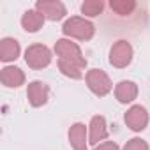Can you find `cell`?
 Returning a JSON list of instances; mask_svg holds the SVG:
<instances>
[{"mask_svg":"<svg viewBox=\"0 0 150 150\" xmlns=\"http://www.w3.org/2000/svg\"><path fill=\"white\" fill-rule=\"evenodd\" d=\"M132 60V48L127 41H117L110 50V64L113 67H127Z\"/></svg>","mask_w":150,"mask_h":150,"instance_id":"4","label":"cell"},{"mask_svg":"<svg viewBox=\"0 0 150 150\" xmlns=\"http://www.w3.org/2000/svg\"><path fill=\"white\" fill-rule=\"evenodd\" d=\"M124 150H148V145L141 138H132L131 141H127V145L124 146Z\"/></svg>","mask_w":150,"mask_h":150,"instance_id":"18","label":"cell"},{"mask_svg":"<svg viewBox=\"0 0 150 150\" xmlns=\"http://www.w3.org/2000/svg\"><path fill=\"white\" fill-rule=\"evenodd\" d=\"M87 85L99 97L106 96L111 90V81L108 78V74L104 71H101V69H92V71L87 72Z\"/></svg>","mask_w":150,"mask_h":150,"instance_id":"3","label":"cell"},{"mask_svg":"<svg viewBox=\"0 0 150 150\" xmlns=\"http://www.w3.org/2000/svg\"><path fill=\"white\" fill-rule=\"evenodd\" d=\"M44 23V16L39 11H27L21 18V25L27 32H37Z\"/></svg>","mask_w":150,"mask_h":150,"instance_id":"14","label":"cell"},{"mask_svg":"<svg viewBox=\"0 0 150 150\" xmlns=\"http://www.w3.org/2000/svg\"><path fill=\"white\" fill-rule=\"evenodd\" d=\"M18 55H20V42L11 37L2 39V42H0V58L4 62H11V60H16Z\"/></svg>","mask_w":150,"mask_h":150,"instance_id":"12","label":"cell"},{"mask_svg":"<svg viewBox=\"0 0 150 150\" xmlns=\"http://www.w3.org/2000/svg\"><path fill=\"white\" fill-rule=\"evenodd\" d=\"M0 80L6 87H11V88H16L20 85H23L25 81V74L20 67H4L2 72H0Z\"/></svg>","mask_w":150,"mask_h":150,"instance_id":"9","label":"cell"},{"mask_svg":"<svg viewBox=\"0 0 150 150\" xmlns=\"http://www.w3.org/2000/svg\"><path fill=\"white\" fill-rule=\"evenodd\" d=\"M124 118L127 127H131L132 131H143L148 124V113L143 106H132L131 110H127Z\"/></svg>","mask_w":150,"mask_h":150,"instance_id":"7","label":"cell"},{"mask_svg":"<svg viewBox=\"0 0 150 150\" xmlns=\"http://www.w3.org/2000/svg\"><path fill=\"white\" fill-rule=\"evenodd\" d=\"M115 96H117V99L120 101V103H131V101H134L136 99V96H138V87H136V83H132V81H120L118 85H117V88H115Z\"/></svg>","mask_w":150,"mask_h":150,"instance_id":"13","label":"cell"},{"mask_svg":"<svg viewBox=\"0 0 150 150\" xmlns=\"http://www.w3.org/2000/svg\"><path fill=\"white\" fill-rule=\"evenodd\" d=\"M58 69L62 71V74H65V76H69V78H72V80H80V78L83 76L80 65L72 64V62H69V60H64V58L58 60Z\"/></svg>","mask_w":150,"mask_h":150,"instance_id":"15","label":"cell"},{"mask_svg":"<svg viewBox=\"0 0 150 150\" xmlns=\"http://www.w3.org/2000/svg\"><path fill=\"white\" fill-rule=\"evenodd\" d=\"M69 141L74 150H87V129L83 124H74L69 129Z\"/></svg>","mask_w":150,"mask_h":150,"instance_id":"10","label":"cell"},{"mask_svg":"<svg viewBox=\"0 0 150 150\" xmlns=\"http://www.w3.org/2000/svg\"><path fill=\"white\" fill-rule=\"evenodd\" d=\"M96 150H118V145L115 141H106V143H101L99 146H96Z\"/></svg>","mask_w":150,"mask_h":150,"instance_id":"19","label":"cell"},{"mask_svg":"<svg viewBox=\"0 0 150 150\" xmlns=\"http://www.w3.org/2000/svg\"><path fill=\"white\" fill-rule=\"evenodd\" d=\"M55 51H57V55H58L60 58L76 64V65H80L81 69L87 65V60H85V57H83V53H81V50H80V46H78L76 42H71V41H67V39H60V41H57V44H55Z\"/></svg>","mask_w":150,"mask_h":150,"instance_id":"2","label":"cell"},{"mask_svg":"<svg viewBox=\"0 0 150 150\" xmlns=\"http://www.w3.org/2000/svg\"><path fill=\"white\" fill-rule=\"evenodd\" d=\"M110 7L120 14V16H127L131 14L134 9H136V2H132V0H111L110 2Z\"/></svg>","mask_w":150,"mask_h":150,"instance_id":"16","label":"cell"},{"mask_svg":"<svg viewBox=\"0 0 150 150\" xmlns=\"http://www.w3.org/2000/svg\"><path fill=\"white\" fill-rule=\"evenodd\" d=\"M106 136H108V129H106V120H104V117H101V115L94 117L92 122H90V143H92V145H97V143L103 141Z\"/></svg>","mask_w":150,"mask_h":150,"instance_id":"11","label":"cell"},{"mask_svg":"<svg viewBox=\"0 0 150 150\" xmlns=\"http://www.w3.org/2000/svg\"><path fill=\"white\" fill-rule=\"evenodd\" d=\"M35 7L44 18H48L51 21L62 20L65 16V6L62 2H57V0H39Z\"/></svg>","mask_w":150,"mask_h":150,"instance_id":"6","label":"cell"},{"mask_svg":"<svg viewBox=\"0 0 150 150\" xmlns=\"http://www.w3.org/2000/svg\"><path fill=\"white\" fill-rule=\"evenodd\" d=\"M48 94H50V88H48V85L42 83V81H32V83L28 85V90H27L28 103H30L34 108H39V106L46 104Z\"/></svg>","mask_w":150,"mask_h":150,"instance_id":"8","label":"cell"},{"mask_svg":"<svg viewBox=\"0 0 150 150\" xmlns=\"http://www.w3.org/2000/svg\"><path fill=\"white\" fill-rule=\"evenodd\" d=\"M103 9H104V2H101V0H87V2L81 4V13L92 18L101 14Z\"/></svg>","mask_w":150,"mask_h":150,"instance_id":"17","label":"cell"},{"mask_svg":"<svg viewBox=\"0 0 150 150\" xmlns=\"http://www.w3.org/2000/svg\"><path fill=\"white\" fill-rule=\"evenodd\" d=\"M62 32H64L65 35L76 37V39H80V41H88V39L94 37L96 28H94V25H92L88 20L74 16V18H69V20L64 23Z\"/></svg>","mask_w":150,"mask_h":150,"instance_id":"1","label":"cell"},{"mask_svg":"<svg viewBox=\"0 0 150 150\" xmlns=\"http://www.w3.org/2000/svg\"><path fill=\"white\" fill-rule=\"evenodd\" d=\"M25 62L32 69H42L51 62V53L44 44H32L25 53Z\"/></svg>","mask_w":150,"mask_h":150,"instance_id":"5","label":"cell"}]
</instances>
